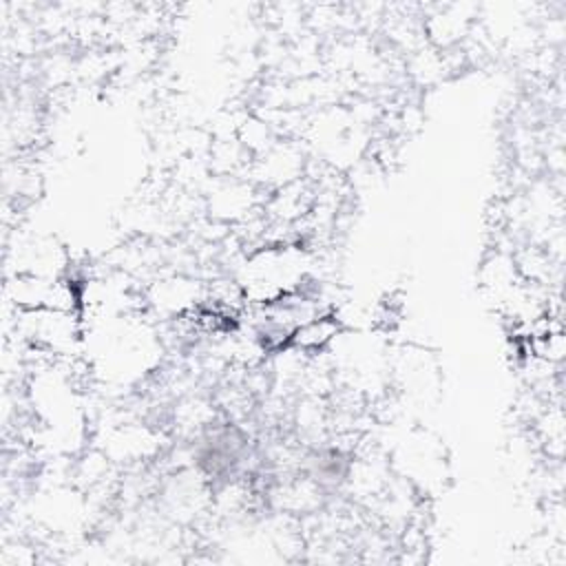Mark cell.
Here are the masks:
<instances>
[{"label": "cell", "mask_w": 566, "mask_h": 566, "mask_svg": "<svg viewBox=\"0 0 566 566\" xmlns=\"http://www.w3.org/2000/svg\"><path fill=\"white\" fill-rule=\"evenodd\" d=\"M343 332V323L336 314L325 312L307 323H303L294 334L287 347H294L301 354H323Z\"/></svg>", "instance_id": "cell-3"}, {"label": "cell", "mask_w": 566, "mask_h": 566, "mask_svg": "<svg viewBox=\"0 0 566 566\" xmlns=\"http://www.w3.org/2000/svg\"><path fill=\"white\" fill-rule=\"evenodd\" d=\"M15 332L40 354L66 356L75 349L82 336L80 312L15 310Z\"/></svg>", "instance_id": "cell-1"}, {"label": "cell", "mask_w": 566, "mask_h": 566, "mask_svg": "<svg viewBox=\"0 0 566 566\" xmlns=\"http://www.w3.org/2000/svg\"><path fill=\"white\" fill-rule=\"evenodd\" d=\"M153 303L161 312L184 316L197 305V285L186 279H166L153 290Z\"/></svg>", "instance_id": "cell-4"}, {"label": "cell", "mask_w": 566, "mask_h": 566, "mask_svg": "<svg viewBox=\"0 0 566 566\" xmlns=\"http://www.w3.org/2000/svg\"><path fill=\"white\" fill-rule=\"evenodd\" d=\"M7 301L15 310H55L80 312L82 292L69 276H42L15 272L7 281Z\"/></svg>", "instance_id": "cell-2"}]
</instances>
